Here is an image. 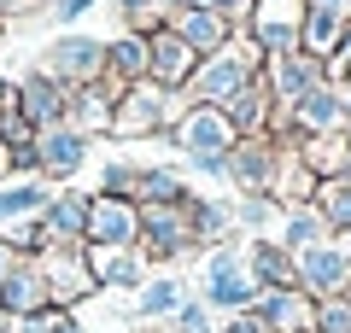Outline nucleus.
<instances>
[{
  "instance_id": "nucleus-1",
  "label": "nucleus",
  "mask_w": 351,
  "mask_h": 333,
  "mask_svg": "<svg viewBox=\"0 0 351 333\" xmlns=\"http://www.w3.org/2000/svg\"><path fill=\"white\" fill-rule=\"evenodd\" d=\"M258 71H263V47L240 29L228 47L205 53V59L193 64V76H188V88H182V94H188L193 106H228V99H234Z\"/></svg>"
},
{
  "instance_id": "nucleus-2",
  "label": "nucleus",
  "mask_w": 351,
  "mask_h": 333,
  "mask_svg": "<svg viewBox=\"0 0 351 333\" xmlns=\"http://www.w3.org/2000/svg\"><path fill=\"white\" fill-rule=\"evenodd\" d=\"M36 71H47L53 82L64 88H82L106 71V36H88V29H59V36L41 47Z\"/></svg>"
},
{
  "instance_id": "nucleus-3",
  "label": "nucleus",
  "mask_w": 351,
  "mask_h": 333,
  "mask_svg": "<svg viewBox=\"0 0 351 333\" xmlns=\"http://www.w3.org/2000/svg\"><path fill=\"white\" fill-rule=\"evenodd\" d=\"M164 140H176L182 147V158H228V147H234V123H228L223 106H188L182 117H176L170 129H164Z\"/></svg>"
},
{
  "instance_id": "nucleus-4",
  "label": "nucleus",
  "mask_w": 351,
  "mask_h": 333,
  "mask_svg": "<svg viewBox=\"0 0 351 333\" xmlns=\"http://www.w3.org/2000/svg\"><path fill=\"white\" fill-rule=\"evenodd\" d=\"M135 246H141L147 263L188 258L199 246V234H193V222H188V205H141V240Z\"/></svg>"
},
{
  "instance_id": "nucleus-5",
  "label": "nucleus",
  "mask_w": 351,
  "mask_h": 333,
  "mask_svg": "<svg viewBox=\"0 0 351 333\" xmlns=\"http://www.w3.org/2000/svg\"><path fill=\"white\" fill-rule=\"evenodd\" d=\"M199 286H205V304L228 310V316H234V310H252V304H258V281H252L246 258H240V251H228V246H217L211 258H205Z\"/></svg>"
},
{
  "instance_id": "nucleus-6",
  "label": "nucleus",
  "mask_w": 351,
  "mask_h": 333,
  "mask_svg": "<svg viewBox=\"0 0 351 333\" xmlns=\"http://www.w3.org/2000/svg\"><path fill=\"white\" fill-rule=\"evenodd\" d=\"M141 240V205L135 199H117V193H88V228H82V246H100V251H123Z\"/></svg>"
},
{
  "instance_id": "nucleus-7",
  "label": "nucleus",
  "mask_w": 351,
  "mask_h": 333,
  "mask_svg": "<svg viewBox=\"0 0 351 333\" xmlns=\"http://www.w3.org/2000/svg\"><path fill=\"white\" fill-rule=\"evenodd\" d=\"M299 29H304V0H252L246 36L263 47V59L299 53Z\"/></svg>"
},
{
  "instance_id": "nucleus-8",
  "label": "nucleus",
  "mask_w": 351,
  "mask_h": 333,
  "mask_svg": "<svg viewBox=\"0 0 351 333\" xmlns=\"http://www.w3.org/2000/svg\"><path fill=\"white\" fill-rule=\"evenodd\" d=\"M41 275H47V293L59 310H76L94 293V269H88V246H47L41 251Z\"/></svg>"
},
{
  "instance_id": "nucleus-9",
  "label": "nucleus",
  "mask_w": 351,
  "mask_h": 333,
  "mask_svg": "<svg viewBox=\"0 0 351 333\" xmlns=\"http://www.w3.org/2000/svg\"><path fill=\"white\" fill-rule=\"evenodd\" d=\"M276 164H281V140L276 135H240L234 147H228V182H234L240 193H269Z\"/></svg>"
},
{
  "instance_id": "nucleus-10",
  "label": "nucleus",
  "mask_w": 351,
  "mask_h": 333,
  "mask_svg": "<svg viewBox=\"0 0 351 333\" xmlns=\"http://www.w3.org/2000/svg\"><path fill=\"white\" fill-rule=\"evenodd\" d=\"M293 258H299V286L311 298H339L351 286V251L339 246V240L304 246V251H293Z\"/></svg>"
},
{
  "instance_id": "nucleus-11",
  "label": "nucleus",
  "mask_w": 351,
  "mask_h": 333,
  "mask_svg": "<svg viewBox=\"0 0 351 333\" xmlns=\"http://www.w3.org/2000/svg\"><path fill=\"white\" fill-rule=\"evenodd\" d=\"M88 147H94V140H88L82 129H71V123L36 129V175H41V182H64V175H76L88 164Z\"/></svg>"
},
{
  "instance_id": "nucleus-12",
  "label": "nucleus",
  "mask_w": 351,
  "mask_h": 333,
  "mask_svg": "<svg viewBox=\"0 0 351 333\" xmlns=\"http://www.w3.org/2000/svg\"><path fill=\"white\" fill-rule=\"evenodd\" d=\"M193 64H199V53L176 36L170 24L147 36V82H158L164 94H182V88H188V76H193Z\"/></svg>"
},
{
  "instance_id": "nucleus-13",
  "label": "nucleus",
  "mask_w": 351,
  "mask_h": 333,
  "mask_svg": "<svg viewBox=\"0 0 351 333\" xmlns=\"http://www.w3.org/2000/svg\"><path fill=\"white\" fill-rule=\"evenodd\" d=\"M117 99H123V82L100 71L94 82L71 88V117H64V123L82 129L88 140H94V135H112V111H117Z\"/></svg>"
},
{
  "instance_id": "nucleus-14",
  "label": "nucleus",
  "mask_w": 351,
  "mask_h": 333,
  "mask_svg": "<svg viewBox=\"0 0 351 333\" xmlns=\"http://www.w3.org/2000/svg\"><path fill=\"white\" fill-rule=\"evenodd\" d=\"M263 82L276 94V106H293V99H304L311 88L328 82V64L316 53H276V59H263Z\"/></svg>"
},
{
  "instance_id": "nucleus-15",
  "label": "nucleus",
  "mask_w": 351,
  "mask_h": 333,
  "mask_svg": "<svg viewBox=\"0 0 351 333\" xmlns=\"http://www.w3.org/2000/svg\"><path fill=\"white\" fill-rule=\"evenodd\" d=\"M12 99H18V111L29 117V129H53V123H64V117H71V88H64V82H53L47 71L18 76Z\"/></svg>"
},
{
  "instance_id": "nucleus-16",
  "label": "nucleus",
  "mask_w": 351,
  "mask_h": 333,
  "mask_svg": "<svg viewBox=\"0 0 351 333\" xmlns=\"http://www.w3.org/2000/svg\"><path fill=\"white\" fill-rule=\"evenodd\" d=\"M252 310L263 316L269 333H311L316 328V298L304 286H269V293H258Z\"/></svg>"
},
{
  "instance_id": "nucleus-17",
  "label": "nucleus",
  "mask_w": 351,
  "mask_h": 333,
  "mask_svg": "<svg viewBox=\"0 0 351 333\" xmlns=\"http://www.w3.org/2000/svg\"><path fill=\"white\" fill-rule=\"evenodd\" d=\"M41 234H47V246H82V228H88V193H76V187H59V193L41 205Z\"/></svg>"
},
{
  "instance_id": "nucleus-18",
  "label": "nucleus",
  "mask_w": 351,
  "mask_h": 333,
  "mask_svg": "<svg viewBox=\"0 0 351 333\" xmlns=\"http://www.w3.org/2000/svg\"><path fill=\"white\" fill-rule=\"evenodd\" d=\"M170 29H176L182 41H188V47L199 53V59H205V53H217V47H228V41L240 36V24H228V18L217 12V6H182V12L170 18Z\"/></svg>"
},
{
  "instance_id": "nucleus-19",
  "label": "nucleus",
  "mask_w": 351,
  "mask_h": 333,
  "mask_svg": "<svg viewBox=\"0 0 351 333\" xmlns=\"http://www.w3.org/2000/svg\"><path fill=\"white\" fill-rule=\"evenodd\" d=\"M47 304H53V293H47L41 263L36 258H18L12 275H6V286H0V310L18 321V316H36V310H47Z\"/></svg>"
},
{
  "instance_id": "nucleus-20",
  "label": "nucleus",
  "mask_w": 351,
  "mask_h": 333,
  "mask_svg": "<svg viewBox=\"0 0 351 333\" xmlns=\"http://www.w3.org/2000/svg\"><path fill=\"white\" fill-rule=\"evenodd\" d=\"M88 269H94V286H123V293H141V286H147V258H141V246H123V251L88 246Z\"/></svg>"
},
{
  "instance_id": "nucleus-21",
  "label": "nucleus",
  "mask_w": 351,
  "mask_h": 333,
  "mask_svg": "<svg viewBox=\"0 0 351 333\" xmlns=\"http://www.w3.org/2000/svg\"><path fill=\"white\" fill-rule=\"evenodd\" d=\"M228 123H234V135H269V117H276V94H269V82H263V71L252 76L246 88H240L234 99H228Z\"/></svg>"
},
{
  "instance_id": "nucleus-22",
  "label": "nucleus",
  "mask_w": 351,
  "mask_h": 333,
  "mask_svg": "<svg viewBox=\"0 0 351 333\" xmlns=\"http://www.w3.org/2000/svg\"><path fill=\"white\" fill-rule=\"evenodd\" d=\"M246 269H252V281H258V293H269V286H299V258H293L281 240H252Z\"/></svg>"
},
{
  "instance_id": "nucleus-23",
  "label": "nucleus",
  "mask_w": 351,
  "mask_h": 333,
  "mask_svg": "<svg viewBox=\"0 0 351 333\" xmlns=\"http://www.w3.org/2000/svg\"><path fill=\"white\" fill-rule=\"evenodd\" d=\"M106 76H117V82H147V36L141 29H117V36H106Z\"/></svg>"
},
{
  "instance_id": "nucleus-24",
  "label": "nucleus",
  "mask_w": 351,
  "mask_h": 333,
  "mask_svg": "<svg viewBox=\"0 0 351 333\" xmlns=\"http://www.w3.org/2000/svg\"><path fill=\"white\" fill-rule=\"evenodd\" d=\"M53 199V187L41 175H18V182H0V228L6 222H29L41 217V205Z\"/></svg>"
},
{
  "instance_id": "nucleus-25",
  "label": "nucleus",
  "mask_w": 351,
  "mask_h": 333,
  "mask_svg": "<svg viewBox=\"0 0 351 333\" xmlns=\"http://www.w3.org/2000/svg\"><path fill=\"white\" fill-rule=\"evenodd\" d=\"M188 222H193V234H199V246H223V240L234 234V205L188 193Z\"/></svg>"
},
{
  "instance_id": "nucleus-26",
  "label": "nucleus",
  "mask_w": 351,
  "mask_h": 333,
  "mask_svg": "<svg viewBox=\"0 0 351 333\" xmlns=\"http://www.w3.org/2000/svg\"><path fill=\"white\" fill-rule=\"evenodd\" d=\"M135 205H188V182H182L170 164L135 170Z\"/></svg>"
},
{
  "instance_id": "nucleus-27",
  "label": "nucleus",
  "mask_w": 351,
  "mask_h": 333,
  "mask_svg": "<svg viewBox=\"0 0 351 333\" xmlns=\"http://www.w3.org/2000/svg\"><path fill=\"white\" fill-rule=\"evenodd\" d=\"M316 217L328 222V234H351V182L346 175H328V182H316Z\"/></svg>"
},
{
  "instance_id": "nucleus-28",
  "label": "nucleus",
  "mask_w": 351,
  "mask_h": 333,
  "mask_svg": "<svg viewBox=\"0 0 351 333\" xmlns=\"http://www.w3.org/2000/svg\"><path fill=\"white\" fill-rule=\"evenodd\" d=\"M328 234V222L316 217V205H287V217H281V246L287 251H304V246H322Z\"/></svg>"
},
{
  "instance_id": "nucleus-29",
  "label": "nucleus",
  "mask_w": 351,
  "mask_h": 333,
  "mask_svg": "<svg viewBox=\"0 0 351 333\" xmlns=\"http://www.w3.org/2000/svg\"><path fill=\"white\" fill-rule=\"evenodd\" d=\"M339 29H346V18L322 12V6H304V29H299V53H316V59H328V53L339 47Z\"/></svg>"
},
{
  "instance_id": "nucleus-30",
  "label": "nucleus",
  "mask_w": 351,
  "mask_h": 333,
  "mask_svg": "<svg viewBox=\"0 0 351 333\" xmlns=\"http://www.w3.org/2000/svg\"><path fill=\"white\" fill-rule=\"evenodd\" d=\"M281 217H287V205H281L276 193H246V199L234 205V222H246L252 234H263V228H276Z\"/></svg>"
},
{
  "instance_id": "nucleus-31",
  "label": "nucleus",
  "mask_w": 351,
  "mask_h": 333,
  "mask_svg": "<svg viewBox=\"0 0 351 333\" xmlns=\"http://www.w3.org/2000/svg\"><path fill=\"white\" fill-rule=\"evenodd\" d=\"M176 310H182V281H170V275L147 281L135 298V316H176Z\"/></svg>"
},
{
  "instance_id": "nucleus-32",
  "label": "nucleus",
  "mask_w": 351,
  "mask_h": 333,
  "mask_svg": "<svg viewBox=\"0 0 351 333\" xmlns=\"http://www.w3.org/2000/svg\"><path fill=\"white\" fill-rule=\"evenodd\" d=\"M311 333H351V298H316V328Z\"/></svg>"
},
{
  "instance_id": "nucleus-33",
  "label": "nucleus",
  "mask_w": 351,
  "mask_h": 333,
  "mask_svg": "<svg viewBox=\"0 0 351 333\" xmlns=\"http://www.w3.org/2000/svg\"><path fill=\"white\" fill-rule=\"evenodd\" d=\"M176 333H217L211 328V304H205V298H182V310H176Z\"/></svg>"
},
{
  "instance_id": "nucleus-34",
  "label": "nucleus",
  "mask_w": 351,
  "mask_h": 333,
  "mask_svg": "<svg viewBox=\"0 0 351 333\" xmlns=\"http://www.w3.org/2000/svg\"><path fill=\"white\" fill-rule=\"evenodd\" d=\"M0 140H6V147H29V140H36V129H29V117L18 111V99L0 106Z\"/></svg>"
},
{
  "instance_id": "nucleus-35",
  "label": "nucleus",
  "mask_w": 351,
  "mask_h": 333,
  "mask_svg": "<svg viewBox=\"0 0 351 333\" xmlns=\"http://www.w3.org/2000/svg\"><path fill=\"white\" fill-rule=\"evenodd\" d=\"M100 193L135 199V164H106V170H100Z\"/></svg>"
},
{
  "instance_id": "nucleus-36",
  "label": "nucleus",
  "mask_w": 351,
  "mask_h": 333,
  "mask_svg": "<svg viewBox=\"0 0 351 333\" xmlns=\"http://www.w3.org/2000/svg\"><path fill=\"white\" fill-rule=\"evenodd\" d=\"M94 6H100V0H53V6H47V18H53L59 29H76L88 12H94Z\"/></svg>"
},
{
  "instance_id": "nucleus-37",
  "label": "nucleus",
  "mask_w": 351,
  "mask_h": 333,
  "mask_svg": "<svg viewBox=\"0 0 351 333\" xmlns=\"http://www.w3.org/2000/svg\"><path fill=\"white\" fill-rule=\"evenodd\" d=\"M223 333H269V328H263V316H258V310H234Z\"/></svg>"
},
{
  "instance_id": "nucleus-38",
  "label": "nucleus",
  "mask_w": 351,
  "mask_h": 333,
  "mask_svg": "<svg viewBox=\"0 0 351 333\" xmlns=\"http://www.w3.org/2000/svg\"><path fill=\"white\" fill-rule=\"evenodd\" d=\"M205 6H217V12H223L228 24H240V29H246V18H252V0H205Z\"/></svg>"
},
{
  "instance_id": "nucleus-39",
  "label": "nucleus",
  "mask_w": 351,
  "mask_h": 333,
  "mask_svg": "<svg viewBox=\"0 0 351 333\" xmlns=\"http://www.w3.org/2000/svg\"><path fill=\"white\" fill-rule=\"evenodd\" d=\"M47 333H88V328H82V321H76V310H59V321H53Z\"/></svg>"
},
{
  "instance_id": "nucleus-40",
  "label": "nucleus",
  "mask_w": 351,
  "mask_h": 333,
  "mask_svg": "<svg viewBox=\"0 0 351 333\" xmlns=\"http://www.w3.org/2000/svg\"><path fill=\"white\" fill-rule=\"evenodd\" d=\"M304 6H322V12H334V18L351 24V0H304Z\"/></svg>"
},
{
  "instance_id": "nucleus-41",
  "label": "nucleus",
  "mask_w": 351,
  "mask_h": 333,
  "mask_svg": "<svg viewBox=\"0 0 351 333\" xmlns=\"http://www.w3.org/2000/svg\"><path fill=\"white\" fill-rule=\"evenodd\" d=\"M47 6H53V0H12V12H6V18H29V12H47Z\"/></svg>"
},
{
  "instance_id": "nucleus-42",
  "label": "nucleus",
  "mask_w": 351,
  "mask_h": 333,
  "mask_svg": "<svg viewBox=\"0 0 351 333\" xmlns=\"http://www.w3.org/2000/svg\"><path fill=\"white\" fill-rule=\"evenodd\" d=\"M12 263H18V251L6 246V240H0V286H6V275H12Z\"/></svg>"
},
{
  "instance_id": "nucleus-43",
  "label": "nucleus",
  "mask_w": 351,
  "mask_h": 333,
  "mask_svg": "<svg viewBox=\"0 0 351 333\" xmlns=\"http://www.w3.org/2000/svg\"><path fill=\"white\" fill-rule=\"evenodd\" d=\"M135 6H152V0H117V12H135Z\"/></svg>"
},
{
  "instance_id": "nucleus-44",
  "label": "nucleus",
  "mask_w": 351,
  "mask_h": 333,
  "mask_svg": "<svg viewBox=\"0 0 351 333\" xmlns=\"http://www.w3.org/2000/svg\"><path fill=\"white\" fill-rule=\"evenodd\" d=\"M346 182H351V123H346Z\"/></svg>"
},
{
  "instance_id": "nucleus-45",
  "label": "nucleus",
  "mask_w": 351,
  "mask_h": 333,
  "mask_svg": "<svg viewBox=\"0 0 351 333\" xmlns=\"http://www.w3.org/2000/svg\"><path fill=\"white\" fill-rule=\"evenodd\" d=\"M339 94H346V123H351V82H346V88H339Z\"/></svg>"
},
{
  "instance_id": "nucleus-46",
  "label": "nucleus",
  "mask_w": 351,
  "mask_h": 333,
  "mask_svg": "<svg viewBox=\"0 0 351 333\" xmlns=\"http://www.w3.org/2000/svg\"><path fill=\"white\" fill-rule=\"evenodd\" d=\"M0 333H12V316H6V310H0Z\"/></svg>"
},
{
  "instance_id": "nucleus-47",
  "label": "nucleus",
  "mask_w": 351,
  "mask_h": 333,
  "mask_svg": "<svg viewBox=\"0 0 351 333\" xmlns=\"http://www.w3.org/2000/svg\"><path fill=\"white\" fill-rule=\"evenodd\" d=\"M6 12H12V0H0V18H6Z\"/></svg>"
},
{
  "instance_id": "nucleus-48",
  "label": "nucleus",
  "mask_w": 351,
  "mask_h": 333,
  "mask_svg": "<svg viewBox=\"0 0 351 333\" xmlns=\"http://www.w3.org/2000/svg\"><path fill=\"white\" fill-rule=\"evenodd\" d=\"M0 29H6V18H0Z\"/></svg>"
},
{
  "instance_id": "nucleus-49",
  "label": "nucleus",
  "mask_w": 351,
  "mask_h": 333,
  "mask_svg": "<svg viewBox=\"0 0 351 333\" xmlns=\"http://www.w3.org/2000/svg\"><path fill=\"white\" fill-rule=\"evenodd\" d=\"M346 298H351V286H346Z\"/></svg>"
}]
</instances>
